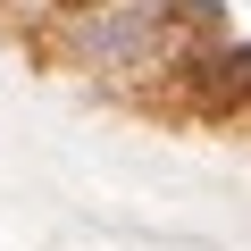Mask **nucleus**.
I'll return each instance as SVG.
<instances>
[{
    "instance_id": "1",
    "label": "nucleus",
    "mask_w": 251,
    "mask_h": 251,
    "mask_svg": "<svg viewBox=\"0 0 251 251\" xmlns=\"http://www.w3.org/2000/svg\"><path fill=\"white\" fill-rule=\"evenodd\" d=\"M159 50V0H134V9H109L92 25V59L100 67H143Z\"/></svg>"
},
{
    "instance_id": "2",
    "label": "nucleus",
    "mask_w": 251,
    "mask_h": 251,
    "mask_svg": "<svg viewBox=\"0 0 251 251\" xmlns=\"http://www.w3.org/2000/svg\"><path fill=\"white\" fill-rule=\"evenodd\" d=\"M184 84H193V100H201L209 117H234V109H243V50L226 42V50L184 59Z\"/></svg>"
},
{
    "instance_id": "3",
    "label": "nucleus",
    "mask_w": 251,
    "mask_h": 251,
    "mask_svg": "<svg viewBox=\"0 0 251 251\" xmlns=\"http://www.w3.org/2000/svg\"><path fill=\"white\" fill-rule=\"evenodd\" d=\"M59 9H100V0H59Z\"/></svg>"
}]
</instances>
